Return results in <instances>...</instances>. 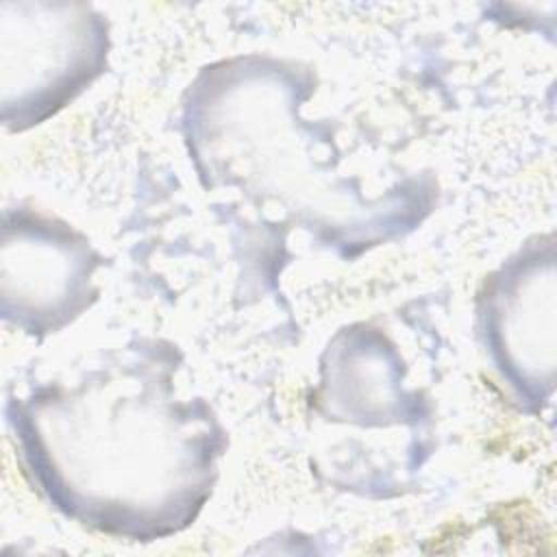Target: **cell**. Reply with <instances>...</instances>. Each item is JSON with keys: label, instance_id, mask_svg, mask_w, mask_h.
<instances>
[{"label": "cell", "instance_id": "1", "mask_svg": "<svg viewBox=\"0 0 557 557\" xmlns=\"http://www.w3.org/2000/svg\"><path fill=\"white\" fill-rule=\"evenodd\" d=\"M28 405L70 422L54 437L20 433L70 440L24 446L33 472L61 505L89 507L102 529L185 524L213 485L224 433L207 405L172 398V366H102L70 389L33 394Z\"/></svg>", "mask_w": 557, "mask_h": 557}, {"label": "cell", "instance_id": "2", "mask_svg": "<svg viewBox=\"0 0 557 557\" xmlns=\"http://www.w3.org/2000/svg\"><path fill=\"white\" fill-rule=\"evenodd\" d=\"M2 120L26 131L72 102L102 70L109 24L89 4L2 2Z\"/></svg>", "mask_w": 557, "mask_h": 557}, {"label": "cell", "instance_id": "3", "mask_svg": "<svg viewBox=\"0 0 557 557\" xmlns=\"http://www.w3.org/2000/svg\"><path fill=\"white\" fill-rule=\"evenodd\" d=\"M102 259L70 224L28 209L4 213L2 315L24 333L46 335L94 300Z\"/></svg>", "mask_w": 557, "mask_h": 557}, {"label": "cell", "instance_id": "4", "mask_svg": "<svg viewBox=\"0 0 557 557\" xmlns=\"http://www.w3.org/2000/svg\"><path fill=\"white\" fill-rule=\"evenodd\" d=\"M479 322L494 368L524 403L555 381V244L535 237L494 272L479 296Z\"/></svg>", "mask_w": 557, "mask_h": 557}]
</instances>
